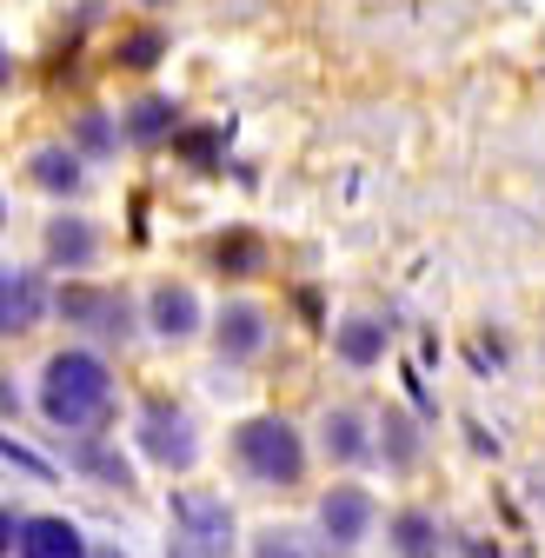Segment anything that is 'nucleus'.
I'll return each mask as SVG.
<instances>
[{
	"instance_id": "obj_11",
	"label": "nucleus",
	"mask_w": 545,
	"mask_h": 558,
	"mask_svg": "<svg viewBox=\"0 0 545 558\" xmlns=\"http://www.w3.org/2000/svg\"><path fill=\"white\" fill-rule=\"evenodd\" d=\"M386 538H392V551H399V558H446V525H439L426 506H405V512H392Z\"/></svg>"
},
{
	"instance_id": "obj_12",
	"label": "nucleus",
	"mask_w": 545,
	"mask_h": 558,
	"mask_svg": "<svg viewBox=\"0 0 545 558\" xmlns=\"http://www.w3.org/2000/svg\"><path fill=\"white\" fill-rule=\"evenodd\" d=\"M147 326L160 332V339H193L199 332V300H193V287H154V300H147Z\"/></svg>"
},
{
	"instance_id": "obj_3",
	"label": "nucleus",
	"mask_w": 545,
	"mask_h": 558,
	"mask_svg": "<svg viewBox=\"0 0 545 558\" xmlns=\"http://www.w3.org/2000/svg\"><path fill=\"white\" fill-rule=\"evenodd\" d=\"M141 452L167 472H186L199 459V433H193V412L173 399H147L141 405Z\"/></svg>"
},
{
	"instance_id": "obj_23",
	"label": "nucleus",
	"mask_w": 545,
	"mask_h": 558,
	"mask_svg": "<svg viewBox=\"0 0 545 558\" xmlns=\"http://www.w3.org/2000/svg\"><path fill=\"white\" fill-rule=\"evenodd\" d=\"M214 147H220V133H186V140H180V154H186L193 167H214Z\"/></svg>"
},
{
	"instance_id": "obj_1",
	"label": "nucleus",
	"mask_w": 545,
	"mask_h": 558,
	"mask_svg": "<svg viewBox=\"0 0 545 558\" xmlns=\"http://www.w3.org/2000/svg\"><path fill=\"white\" fill-rule=\"evenodd\" d=\"M40 412H47V426L74 433V439H100L113 426V373H107V360L87 353V345L53 353L40 366Z\"/></svg>"
},
{
	"instance_id": "obj_17",
	"label": "nucleus",
	"mask_w": 545,
	"mask_h": 558,
	"mask_svg": "<svg viewBox=\"0 0 545 558\" xmlns=\"http://www.w3.org/2000/svg\"><path fill=\"white\" fill-rule=\"evenodd\" d=\"M27 173H34V186H47V193H60V199L81 193V160L66 154V147H40V154L27 160Z\"/></svg>"
},
{
	"instance_id": "obj_24",
	"label": "nucleus",
	"mask_w": 545,
	"mask_h": 558,
	"mask_svg": "<svg viewBox=\"0 0 545 558\" xmlns=\"http://www.w3.org/2000/svg\"><path fill=\"white\" fill-rule=\"evenodd\" d=\"M8 465H21L27 478H53V465H47L40 452H27V446H14V439H8Z\"/></svg>"
},
{
	"instance_id": "obj_19",
	"label": "nucleus",
	"mask_w": 545,
	"mask_h": 558,
	"mask_svg": "<svg viewBox=\"0 0 545 558\" xmlns=\"http://www.w3.org/2000/svg\"><path fill=\"white\" fill-rule=\"evenodd\" d=\"M253 558H319V545L300 532V525H266L253 538Z\"/></svg>"
},
{
	"instance_id": "obj_25",
	"label": "nucleus",
	"mask_w": 545,
	"mask_h": 558,
	"mask_svg": "<svg viewBox=\"0 0 545 558\" xmlns=\"http://www.w3.org/2000/svg\"><path fill=\"white\" fill-rule=\"evenodd\" d=\"M94 558H126V551H113V545H100V551H94Z\"/></svg>"
},
{
	"instance_id": "obj_8",
	"label": "nucleus",
	"mask_w": 545,
	"mask_h": 558,
	"mask_svg": "<svg viewBox=\"0 0 545 558\" xmlns=\"http://www.w3.org/2000/svg\"><path fill=\"white\" fill-rule=\"evenodd\" d=\"M14 551H21V558H94L87 538H81V525L66 519V512H27Z\"/></svg>"
},
{
	"instance_id": "obj_10",
	"label": "nucleus",
	"mask_w": 545,
	"mask_h": 558,
	"mask_svg": "<svg viewBox=\"0 0 545 558\" xmlns=\"http://www.w3.org/2000/svg\"><path fill=\"white\" fill-rule=\"evenodd\" d=\"M47 259H53V266H66V272H87V266L100 259V227H94V220H81V214L47 220Z\"/></svg>"
},
{
	"instance_id": "obj_16",
	"label": "nucleus",
	"mask_w": 545,
	"mask_h": 558,
	"mask_svg": "<svg viewBox=\"0 0 545 558\" xmlns=\"http://www.w3.org/2000/svg\"><path fill=\"white\" fill-rule=\"evenodd\" d=\"M120 126H126V140L154 147V140H167V133L180 126V107H173L167 94H147V100H133V107H126V120H120Z\"/></svg>"
},
{
	"instance_id": "obj_21",
	"label": "nucleus",
	"mask_w": 545,
	"mask_h": 558,
	"mask_svg": "<svg viewBox=\"0 0 545 558\" xmlns=\"http://www.w3.org/2000/svg\"><path fill=\"white\" fill-rule=\"evenodd\" d=\"M120 133H126V126H113L107 113H81V126H74V140H81L87 154H113V147H120Z\"/></svg>"
},
{
	"instance_id": "obj_22",
	"label": "nucleus",
	"mask_w": 545,
	"mask_h": 558,
	"mask_svg": "<svg viewBox=\"0 0 545 558\" xmlns=\"http://www.w3.org/2000/svg\"><path fill=\"white\" fill-rule=\"evenodd\" d=\"M160 53H167V34L160 27H141V34L120 40V66H154Z\"/></svg>"
},
{
	"instance_id": "obj_14",
	"label": "nucleus",
	"mask_w": 545,
	"mask_h": 558,
	"mask_svg": "<svg viewBox=\"0 0 545 558\" xmlns=\"http://www.w3.org/2000/svg\"><path fill=\"white\" fill-rule=\"evenodd\" d=\"M332 353L347 360V366H379V360H386V326L366 319V313L339 319V326H332Z\"/></svg>"
},
{
	"instance_id": "obj_6",
	"label": "nucleus",
	"mask_w": 545,
	"mask_h": 558,
	"mask_svg": "<svg viewBox=\"0 0 545 558\" xmlns=\"http://www.w3.org/2000/svg\"><path fill=\"white\" fill-rule=\"evenodd\" d=\"M266 313L253 306V300H227L220 306V319H214V345H220V360L227 366H246V360H259L266 353Z\"/></svg>"
},
{
	"instance_id": "obj_18",
	"label": "nucleus",
	"mask_w": 545,
	"mask_h": 558,
	"mask_svg": "<svg viewBox=\"0 0 545 558\" xmlns=\"http://www.w3.org/2000/svg\"><path fill=\"white\" fill-rule=\"evenodd\" d=\"M74 459H81V472H87L94 485H120V493H133V465H126L113 446H81Z\"/></svg>"
},
{
	"instance_id": "obj_13",
	"label": "nucleus",
	"mask_w": 545,
	"mask_h": 558,
	"mask_svg": "<svg viewBox=\"0 0 545 558\" xmlns=\"http://www.w3.org/2000/svg\"><path fill=\"white\" fill-rule=\"evenodd\" d=\"M319 446H326L332 465H360L366 459V418H360V405H332L319 418Z\"/></svg>"
},
{
	"instance_id": "obj_7",
	"label": "nucleus",
	"mask_w": 545,
	"mask_h": 558,
	"mask_svg": "<svg viewBox=\"0 0 545 558\" xmlns=\"http://www.w3.org/2000/svg\"><path fill=\"white\" fill-rule=\"evenodd\" d=\"M60 313H66V326H87V332H100V339H126V332H133L126 293H100V287H66V293H60Z\"/></svg>"
},
{
	"instance_id": "obj_20",
	"label": "nucleus",
	"mask_w": 545,
	"mask_h": 558,
	"mask_svg": "<svg viewBox=\"0 0 545 558\" xmlns=\"http://www.w3.org/2000/svg\"><path fill=\"white\" fill-rule=\"evenodd\" d=\"M214 266H220V272H233V279H246V272H259V266H266V253H259V240H253V233H227V240L214 246Z\"/></svg>"
},
{
	"instance_id": "obj_5",
	"label": "nucleus",
	"mask_w": 545,
	"mask_h": 558,
	"mask_svg": "<svg viewBox=\"0 0 545 558\" xmlns=\"http://www.w3.org/2000/svg\"><path fill=\"white\" fill-rule=\"evenodd\" d=\"M173 532L199 545V558H233V512L220 493H173Z\"/></svg>"
},
{
	"instance_id": "obj_4",
	"label": "nucleus",
	"mask_w": 545,
	"mask_h": 558,
	"mask_svg": "<svg viewBox=\"0 0 545 558\" xmlns=\"http://www.w3.org/2000/svg\"><path fill=\"white\" fill-rule=\"evenodd\" d=\"M313 519H319V545H326V551H360V545L373 538L379 506H373L366 485H326Z\"/></svg>"
},
{
	"instance_id": "obj_9",
	"label": "nucleus",
	"mask_w": 545,
	"mask_h": 558,
	"mask_svg": "<svg viewBox=\"0 0 545 558\" xmlns=\"http://www.w3.org/2000/svg\"><path fill=\"white\" fill-rule=\"evenodd\" d=\"M47 313V287H40V272L27 266H8V279H0V332H34Z\"/></svg>"
},
{
	"instance_id": "obj_2",
	"label": "nucleus",
	"mask_w": 545,
	"mask_h": 558,
	"mask_svg": "<svg viewBox=\"0 0 545 558\" xmlns=\"http://www.w3.org/2000/svg\"><path fill=\"white\" fill-rule=\"evenodd\" d=\"M233 465H240V478L266 485V493H293V485L306 478V439H300L293 418L253 412V418L233 426Z\"/></svg>"
},
{
	"instance_id": "obj_15",
	"label": "nucleus",
	"mask_w": 545,
	"mask_h": 558,
	"mask_svg": "<svg viewBox=\"0 0 545 558\" xmlns=\"http://www.w3.org/2000/svg\"><path fill=\"white\" fill-rule=\"evenodd\" d=\"M373 439H379L386 472H413V465H420V446H426L420 426H413L405 412H392V405H386V418H379V433H373Z\"/></svg>"
}]
</instances>
